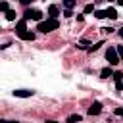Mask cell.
<instances>
[{
    "label": "cell",
    "instance_id": "cell-1",
    "mask_svg": "<svg viewBox=\"0 0 123 123\" xmlns=\"http://www.w3.org/2000/svg\"><path fill=\"white\" fill-rule=\"evenodd\" d=\"M58 19H46V21H40L38 25H37V31H40V33H50V31H54V29H58Z\"/></svg>",
    "mask_w": 123,
    "mask_h": 123
},
{
    "label": "cell",
    "instance_id": "cell-2",
    "mask_svg": "<svg viewBox=\"0 0 123 123\" xmlns=\"http://www.w3.org/2000/svg\"><path fill=\"white\" fill-rule=\"evenodd\" d=\"M106 60L110 62V65H117V63H119V56H117V52H115L113 46H110V48L106 50Z\"/></svg>",
    "mask_w": 123,
    "mask_h": 123
},
{
    "label": "cell",
    "instance_id": "cell-3",
    "mask_svg": "<svg viewBox=\"0 0 123 123\" xmlns=\"http://www.w3.org/2000/svg\"><path fill=\"white\" fill-rule=\"evenodd\" d=\"M23 19H25V21H27V19H35V21L40 23V19H42V12H38V10H27L25 15H23Z\"/></svg>",
    "mask_w": 123,
    "mask_h": 123
},
{
    "label": "cell",
    "instance_id": "cell-4",
    "mask_svg": "<svg viewBox=\"0 0 123 123\" xmlns=\"http://www.w3.org/2000/svg\"><path fill=\"white\" fill-rule=\"evenodd\" d=\"M35 92L33 90H27V88H17V90H13V96H17V98H31Z\"/></svg>",
    "mask_w": 123,
    "mask_h": 123
},
{
    "label": "cell",
    "instance_id": "cell-5",
    "mask_svg": "<svg viewBox=\"0 0 123 123\" xmlns=\"http://www.w3.org/2000/svg\"><path fill=\"white\" fill-rule=\"evenodd\" d=\"M102 111V104L100 102H92L90 108H88V115H98Z\"/></svg>",
    "mask_w": 123,
    "mask_h": 123
},
{
    "label": "cell",
    "instance_id": "cell-6",
    "mask_svg": "<svg viewBox=\"0 0 123 123\" xmlns=\"http://www.w3.org/2000/svg\"><path fill=\"white\" fill-rule=\"evenodd\" d=\"M60 15V8L58 6H50L48 8V19H56Z\"/></svg>",
    "mask_w": 123,
    "mask_h": 123
},
{
    "label": "cell",
    "instance_id": "cell-7",
    "mask_svg": "<svg viewBox=\"0 0 123 123\" xmlns=\"http://www.w3.org/2000/svg\"><path fill=\"white\" fill-rule=\"evenodd\" d=\"M19 38H23V40H35V33L23 31V33H19Z\"/></svg>",
    "mask_w": 123,
    "mask_h": 123
},
{
    "label": "cell",
    "instance_id": "cell-8",
    "mask_svg": "<svg viewBox=\"0 0 123 123\" xmlns=\"http://www.w3.org/2000/svg\"><path fill=\"white\" fill-rule=\"evenodd\" d=\"M111 75H113L111 67H104V69L100 71V77H102V79H108V77H111Z\"/></svg>",
    "mask_w": 123,
    "mask_h": 123
},
{
    "label": "cell",
    "instance_id": "cell-9",
    "mask_svg": "<svg viewBox=\"0 0 123 123\" xmlns=\"http://www.w3.org/2000/svg\"><path fill=\"white\" fill-rule=\"evenodd\" d=\"M106 17H110V19H115V17H117V12H115V8H108V10H106Z\"/></svg>",
    "mask_w": 123,
    "mask_h": 123
},
{
    "label": "cell",
    "instance_id": "cell-10",
    "mask_svg": "<svg viewBox=\"0 0 123 123\" xmlns=\"http://www.w3.org/2000/svg\"><path fill=\"white\" fill-rule=\"evenodd\" d=\"M15 29H17V35H19V33H23V31H27V29H25V19H21V21H17V25H15Z\"/></svg>",
    "mask_w": 123,
    "mask_h": 123
},
{
    "label": "cell",
    "instance_id": "cell-11",
    "mask_svg": "<svg viewBox=\"0 0 123 123\" xmlns=\"http://www.w3.org/2000/svg\"><path fill=\"white\" fill-rule=\"evenodd\" d=\"M81 119H83V117H81L79 113H73V115L67 117V123H77V121H81Z\"/></svg>",
    "mask_w": 123,
    "mask_h": 123
},
{
    "label": "cell",
    "instance_id": "cell-12",
    "mask_svg": "<svg viewBox=\"0 0 123 123\" xmlns=\"http://www.w3.org/2000/svg\"><path fill=\"white\" fill-rule=\"evenodd\" d=\"M6 19H8V21H13V19H15V12H13V10H8V12H6Z\"/></svg>",
    "mask_w": 123,
    "mask_h": 123
},
{
    "label": "cell",
    "instance_id": "cell-13",
    "mask_svg": "<svg viewBox=\"0 0 123 123\" xmlns=\"http://www.w3.org/2000/svg\"><path fill=\"white\" fill-rule=\"evenodd\" d=\"M94 15H96L98 19H104V17H106V10H94Z\"/></svg>",
    "mask_w": 123,
    "mask_h": 123
},
{
    "label": "cell",
    "instance_id": "cell-14",
    "mask_svg": "<svg viewBox=\"0 0 123 123\" xmlns=\"http://www.w3.org/2000/svg\"><path fill=\"white\" fill-rule=\"evenodd\" d=\"M83 12H85V13H92V12H94V6H92V4H86Z\"/></svg>",
    "mask_w": 123,
    "mask_h": 123
},
{
    "label": "cell",
    "instance_id": "cell-15",
    "mask_svg": "<svg viewBox=\"0 0 123 123\" xmlns=\"http://www.w3.org/2000/svg\"><path fill=\"white\" fill-rule=\"evenodd\" d=\"M115 52H117V56H119V62H123V46H117Z\"/></svg>",
    "mask_w": 123,
    "mask_h": 123
},
{
    "label": "cell",
    "instance_id": "cell-16",
    "mask_svg": "<svg viewBox=\"0 0 123 123\" xmlns=\"http://www.w3.org/2000/svg\"><path fill=\"white\" fill-rule=\"evenodd\" d=\"M63 6H65L67 10H71V8L75 6V0H65V4H63Z\"/></svg>",
    "mask_w": 123,
    "mask_h": 123
},
{
    "label": "cell",
    "instance_id": "cell-17",
    "mask_svg": "<svg viewBox=\"0 0 123 123\" xmlns=\"http://www.w3.org/2000/svg\"><path fill=\"white\" fill-rule=\"evenodd\" d=\"M8 10H10L8 2H0V12H8Z\"/></svg>",
    "mask_w": 123,
    "mask_h": 123
},
{
    "label": "cell",
    "instance_id": "cell-18",
    "mask_svg": "<svg viewBox=\"0 0 123 123\" xmlns=\"http://www.w3.org/2000/svg\"><path fill=\"white\" fill-rule=\"evenodd\" d=\"M113 79H115V81H123V73H121V71H115V73H113Z\"/></svg>",
    "mask_w": 123,
    "mask_h": 123
},
{
    "label": "cell",
    "instance_id": "cell-19",
    "mask_svg": "<svg viewBox=\"0 0 123 123\" xmlns=\"http://www.w3.org/2000/svg\"><path fill=\"white\" fill-rule=\"evenodd\" d=\"M86 46H90V42H88V40H81V44H79V48H86Z\"/></svg>",
    "mask_w": 123,
    "mask_h": 123
},
{
    "label": "cell",
    "instance_id": "cell-20",
    "mask_svg": "<svg viewBox=\"0 0 123 123\" xmlns=\"http://www.w3.org/2000/svg\"><path fill=\"white\" fill-rule=\"evenodd\" d=\"M100 46H102V42H96V44H92V46H90V52H94V50H98Z\"/></svg>",
    "mask_w": 123,
    "mask_h": 123
},
{
    "label": "cell",
    "instance_id": "cell-21",
    "mask_svg": "<svg viewBox=\"0 0 123 123\" xmlns=\"http://www.w3.org/2000/svg\"><path fill=\"white\" fill-rule=\"evenodd\" d=\"M115 88L117 90H123V81H115Z\"/></svg>",
    "mask_w": 123,
    "mask_h": 123
},
{
    "label": "cell",
    "instance_id": "cell-22",
    "mask_svg": "<svg viewBox=\"0 0 123 123\" xmlns=\"http://www.w3.org/2000/svg\"><path fill=\"white\" fill-rule=\"evenodd\" d=\"M63 15H65V17H71L73 13H71V10H65V12H63Z\"/></svg>",
    "mask_w": 123,
    "mask_h": 123
},
{
    "label": "cell",
    "instance_id": "cell-23",
    "mask_svg": "<svg viewBox=\"0 0 123 123\" xmlns=\"http://www.w3.org/2000/svg\"><path fill=\"white\" fill-rule=\"evenodd\" d=\"M115 115H123V110H121V108H117V110H115Z\"/></svg>",
    "mask_w": 123,
    "mask_h": 123
},
{
    "label": "cell",
    "instance_id": "cell-24",
    "mask_svg": "<svg viewBox=\"0 0 123 123\" xmlns=\"http://www.w3.org/2000/svg\"><path fill=\"white\" fill-rule=\"evenodd\" d=\"M119 37H121V38H123V27H121V29H119Z\"/></svg>",
    "mask_w": 123,
    "mask_h": 123
},
{
    "label": "cell",
    "instance_id": "cell-25",
    "mask_svg": "<svg viewBox=\"0 0 123 123\" xmlns=\"http://www.w3.org/2000/svg\"><path fill=\"white\" fill-rule=\"evenodd\" d=\"M117 6H123V0H117Z\"/></svg>",
    "mask_w": 123,
    "mask_h": 123
},
{
    "label": "cell",
    "instance_id": "cell-26",
    "mask_svg": "<svg viewBox=\"0 0 123 123\" xmlns=\"http://www.w3.org/2000/svg\"><path fill=\"white\" fill-rule=\"evenodd\" d=\"M46 123H58V121H46Z\"/></svg>",
    "mask_w": 123,
    "mask_h": 123
},
{
    "label": "cell",
    "instance_id": "cell-27",
    "mask_svg": "<svg viewBox=\"0 0 123 123\" xmlns=\"http://www.w3.org/2000/svg\"><path fill=\"white\" fill-rule=\"evenodd\" d=\"M6 123H17V121H6Z\"/></svg>",
    "mask_w": 123,
    "mask_h": 123
},
{
    "label": "cell",
    "instance_id": "cell-28",
    "mask_svg": "<svg viewBox=\"0 0 123 123\" xmlns=\"http://www.w3.org/2000/svg\"><path fill=\"white\" fill-rule=\"evenodd\" d=\"M0 123H6V121H0Z\"/></svg>",
    "mask_w": 123,
    "mask_h": 123
},
{
    "label": "cell",
    "instance_id": "cell-29",
    "mask_svg": "<svg viewBox=\"0 0 123 123\" xmlns=\"http://www.w3.org/2000/svg\"><path fill=\"white\" fill-rule=\"evenodd\" d=\"M0 31H2V27H0Z\"/></svg>",
    "mask_w": 123,
    "mask_h": 123
}]
</instances>
